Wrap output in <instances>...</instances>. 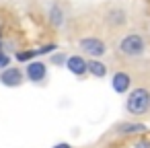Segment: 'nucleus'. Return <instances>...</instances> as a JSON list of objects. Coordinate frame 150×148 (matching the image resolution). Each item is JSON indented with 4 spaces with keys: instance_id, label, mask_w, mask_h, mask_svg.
Masks as SVG:
<instances>
[{
    "instance_id": "nucleus-1",
    "label": "nucleus",
    "mask_w": 150,
    "mask_h": 148,
    "mask_svg": "<svg viewBox=\"0 0 150 148\" xmlns=\"http://www.w3.org/2000/svg\"><path fill=\"white\" fill-rule=\"evenodd\" d=\"M125 109L129 115H146L150 111V91L146 86H136L129 91L127 99H125Z\"/></svg>"
},
{
    "instance_id": "nucleus-2",
    "label": "nucleus",
    "mask_w": 150,
    "mask_h": 148,
    "mask_svg": "<svg viewBox=\"0 0 150 148\" xmlns=\"http://www.w3.org/2000/svg\"><path fill=\"white\" fill-rule=\"evenodd\" d=\"M117 52L123 56V58H140L146 54V39L140 35V33H127L119 39V45H117Z\"/></svg>"
},
{
    "instance_id": "nucleus-3",
    "label": "nucleus",
    "mask_w": 150,
    "mask_h": 148,
    "mask_svg": "<svg viewBox=\"0 0 150 148\" xmlns=\"http://www.w3.org/2000/svg\"><path fill=\"white\" fill-rule=\"evenodd\" d=\"M78 50L84 56H88L91 60H99L101 56L107 54V45L101 37H82V39H78Z\"/></svg>"
},
{
    "instance_id": "nucleus-4",
    "label": "nucleus",
    "mask_w": 150,
    "mask_h": 148,
    "mask_svg": "<svg viewBox=\"0 0 150 148\" xmlns=\"http://www.w3.org/2000/svg\"><path fill=\"white\" fill-rule=\"evenodd\" d=\"M127 11L123 8V6H119V4H113V6H109L107 11H105V23L109 25V27H113V29H119V27H123L125 23H127Z\"/></svg>"
},
{
    "instance_id": "nucleus-5",
    "label": "nucleus",
    "mask_w": 150,
    "mask_h": 148,
    "mask_svg": "<svg viewBox=\"0 0 150 148\" xmlns=\"http://www.w3.org/2000/svg\"><path fill=\"white\" fill-rule=\"evenodd\" d=\"M25 76L29 82H35V84H41L45 78H47V64L39 62V60H33L29 64H25Z\"/></svg>"
},
{
    "instance_id": "nucleus-6",
    "label": "nucleus",
    "mask_w": 150,
    "mask_h": 148,
    "mask_svg": "<svg viewBox=\"0 0 150 148\" xmlns=\"http://www.w3.org/2000/svg\"><path fill=\"white\" fill-rule=\"evenodd\" d=\"M23 80H25V72H23L21 68H17V66H8L6 70L0 72V84H4V86H8V89L21 86Z\"/></svg>"
},
{
    "instance_id": "nucleus-7",
    "label": "nucleus",
    "mask_w": 150,
    "mask_h": 148,
    "mask_svg": "<svg viewBox=\"0 0 150 148\" xmlns=\"http://www.w3.org/2000/svg\"><path fill=\"white\" fill-rule=\"evenodd\" d=\"M66 70L74 76H84V74H88V60L80 54H72L66 60Z\"/></svg>"
},
{
    "instance_id": "nucleus-8",
    "label": "nucleus",
    "mask_w": 150,
    "mask_h": 148,
    "mask_svg": "<svg viewBox=\"0 0 150 148\" xmlns=\"http://www.w3.org/2000/svg\"><path fill=\"white\" fill-rule=\"evenodd\" d=\"M129 86H132V76H129L127 72H123V70L113 72V76H111V89H113L117 95L129 93Z\"/></svg>"
},
{
    "instance_id": "nucleus-9",
    "label": "nucleus",
    "mask_w": 150,
    "mask_h": 148,
    "mask_svg": "<svg viewBox=\"0 0 150 148\" xmlns=\"http://www.w3.org/2000/svg\"><path fill=\"white\" fill-rule=\"evenodd\" d=\"M115 132L119 136H138V134H146L148 132V125L146 123H140V121H121Z\"/></svg>"
},
{
    "instance_id": "nucleus-10",
    "label": "nucleus",
    "mask_w": 150,
    "mask_h": 148,
    "mask_svg": "<svg viewBox=\"0 0 150 148\" xmlns=\"http://www.w3.org/2000/svg\"><path fill=\"white\" fill-rule=\"evenodd\" d=\"M47 19H50V23L56 27V29H60V27H64V11L58 6V4H52L50 6V13H47Z\"/></svg>"
},
{
    "instance_id": "nucleus-11",
    "label": "nucleus",
    "mask_w": 150,
    "mask_h": 148,
    "mask_svg": "<svg viewBox=\"0 0 150 148\" xmlns=\"http://www.w3.org/2000/svg\"><path fill=\"white\" fill-rule=\"evenodd\" d=\"M88 74L95 78H105L107 76V64L101 60H88Z\"/></svg>"
},
{
    "instance_id": "nucleus-12",
    "label": "nucleus",
    "mask_w": 150,
    "mask_h": 148,
    "mask_svg": "<svg viewBox=\"0 0 150 148\" xmlns=\"http://www.w3.org/2000/svg\"><path fill=\"white\" fill-rule=\"evenodd\" d=\"M37 56H35V50H29V52H19L17 54V60L19 62H23V64H29V62H33Z\"/></svg>"
},
{
    "instance_id": "nucleus-13",
    "label": "nucleus",
    "mask_w": 150,
    "mask_h": 148,
    "mask_svg": "<svg viewBox=\"0 0 150 148\" xmlns=\"http://www.w3.org/2000/svg\"><path fill=\"white\" fill-rule=\"evenodd\" d=\"M56 50H58V45H56V43H47V45L37 47V50H35V56L39 58V56H45V54H54Z\"/></svg>"
},
{
    "instance_id": "nucleus-14",
    "label": "nucleus",
    "mask_w": 150,
    "mask_h": 148,
    "mask_svg": "<svg viewBox=\"0 0 150 148\" xmlns=\"http://www.w3.org/2000/svg\"><path fill=\"white\" fill-rule=\"evenodd\" d=\"M11 66V56L2 50V52H0V72H2V70H6Z\"/></svg>"
},
{
    "instance_id": "nucleus-15",
    "label": "nucleus",
    "mask_w": 150,
    "mask_h": 148,
    "mask_svg": "<svg viewBox=\"0 0 150 148\" xmlns=\"http://www.w3.org/2000/svg\"><path fill=\"white\" fill-rule=\"evenodd\" d=\"M66 60H68L66 54H52V58H50V62L56 64V66H58V64H64V66H66Z\"/></svg>"
},
{
    "instance_id": "nucleus-16",
    "label": "nucleus",
    "mask_w": 150,
    "mask_h": 148,
    "mask_svg": "<svg viewBox=\"0 0 150 148\" xmlns=\"http://www.w3.org/2000/svg\"><path fill=\"white\" fill-rule=\"evenodd\" d=\"M134 148H150V140L140 138V140H136V142H134Z\"/></svg>"
},
{
    "instance_id": "nucleus-17",
    "label": "nucleus",
    "mask_w": 150,
    "mask_h": 148,
    "mask_svg": "<svg viewBox=\"0 0 150 148\" xmlns=\"http://www.w3.org/2000/svg\"><path fill=\"white\" fill-rule=\"evenodd\" d=\"M52 148H74L72 144H68V142H58V144H54Z\"/></svg>"
},
{
    "instance_id": "nucleus-18",
    "label": "nucleus",
    "mask_w": 150,
    "mask_h": 148,
    "mask_svg": "<svg viewBox=\"0 0 150 148\" xmlns=\"http://www.w3.org/2000/svg\"><path fill=\"white\" fill-rule=\"evenodd\" d=\"M0 52H2V39H0Z\"/></svg>"
}]
</instances>
